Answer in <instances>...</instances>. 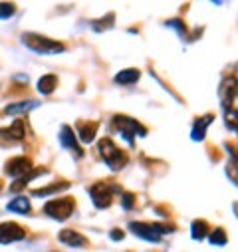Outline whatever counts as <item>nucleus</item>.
I'll use <instances>...</instances> for the list:
<instances>
[{"instance_id": "423d86ee", "label": "nucleus", "mask_w": 238, "mask_h": 252, "mask_svg": "<svg viewBox=\"0 0 238 252\" xmlns=\"http://www.w3.org/2000/svg\"><path fill=\"white\" fill-rule=\"evenodd\" d=\"M90 197H92V203H94V206L95 208H110V205H111V201H113V195H117V193H121V189L117 187V185H107V183H95V185H92L90 187Z\"/></svg>"}, {"instance_id": "cd10ccee", "label": "nucleus", "mask_w": 238, "mask_h": 252, "mask_svg": "<svg viewBox=\"0 0 238 252\" xmlns=\"http://www.w3.org/2000/svg\"><path fill=\"white\" fill-rule=\"evenodd\" d=\"M0 191H2V181H0Z\"/></svg>"}, {"instance_id": "2eb2a0df", "label": "nucleus", "mask_w": 238, "mask_h": 252, "mask_svg": "<svg viewBox=\"0 0 238 252\" xmlns=\"http://www.w3.org/2000/svg\"><path fill=\"white\" fill-rule=\"evenodd\" d=\"M40 103L36 99H26V101H18V103H10V106L4 110L6 115H22V113H28L30 110L38 108Z\"/></svg>"}, {"instance_id": "39448f33", "label": "nucleus", "mask_w": 238, "mask_h": 252, "mask_svg": "<svg viewBox=\"0 0 238 252\" xmlns=\"http://www.w3.org/2000/svg\"><path fill=\"white\" fill-rule=\"evenodd\" d=\"M111 123L115 125V129L119 131V135L129 143V145H135V137H145L147 135V129L143 125L133 119V117H127V115H113Z\"/></svg>"}, {"instance_id": "1a4fd4ad", "label": "nucleus", "mask_w": 238, "mask_h": 252, "mask_svg": "<svg viewBox=\"0 0 238 252\" xmlns=\"http://www.w3.org/2000/svg\"><path fill=\"white\" fill-rule=\"evenodd\" d=\"M60 143H62L63 149L72 151L76 159L83 157V149H81V145H79V141L76 137V131L70 127V125H63V127L60 129Z\"/></svg>"}, {"instance_id": "a878e982", "label": "nucleus", "mask_w": 238, "mask_h": 252, "mask_svg": "<svg viewBox=\"0 0 238 252\" xmlns=\"http://www.w3.org/2000/svg\"><path fill=\"white\" fill-rule=\"evenodd\" d=\"M165 26H177L175 30H177V32H179L181 36H183V34L187 32V28H185V24L181 22V20H179V18H175V20H169V22H165Z\"/></svg>"}, {"instance_id": "9b49d317", "label": "nucleus", "mask_w": 238, "mask_h": 252, "mask_svg": "<svg viewBox=\"0 0 238 252\" xmlns=\"http://www.w3.org/2000/svg\"><path fill=\"white\" fill-rule=\"evenodd\" d=\"M212 121H214V115H212V113H206V115H203V117H199L197 121H194L192 131H190L192 141H205V137H206V129L210 127V123H212Z\"/></svg>"}, {"instance_id": "a211bd4d", "label": "nucleus", "mask_w": 238, "mask_h": 252, "mask_svg": "<svg viewBox=\"0 0 238 252\" xmlns=\"http://www.w3.org/2000/svg\"><path fill=\"white\" fill-rule=\"evenodd\" d=\"M66 189H70V183L68 181H60V183H54V185H48L44 189H34L32 195L34 197H48V195H56L60 191H66Z\"/></svg>"}, {"instance_id": "f03ea898", "label": "nucleus", "mask_w": 238, "mask_h": 252, "mask_svg": "<svg viewBox=\"0 0 238 252\" xmlns=\"http://www.w3.org/2000/svg\"><path fill=\"white\" fill-rule=\"evenodd\" d=\"M97 149H99V155H101L103 163L110 167L111 171H121L123 167L127 165V161H129V155H127L123 149H119V147H117L110 137L99 139Z\"/></svg>"}, {"instance_id": "6e6552de", "label": "nucleus", "mask_w": 238, "mask_h": 252, "mask_svg": "<svg viewBox=\"0 0 238 252\" xmlns=\"http://www.w3.org/2000/svg\"><path fill=\"white\" fill-rule=\"evenodd\" d=\"M26 238V230L16 222H0V244H12Z\"/></svg>"}, {"instance_id": "dca6fc26", "label": "nucleus", "mask_w": 238, "mask_h": 252, "mask_svg": "<svg viewBox=\"0 0 238 252\" xmlns=\"http://www.w3.org/2000/svg\"><path fill=\"white\" fill-rule=\"evenodd\" d=\"M141 78V72L135 70V68H127V70H121L117 76H115V83L119 86H131V83H137Z\"/></svg>"}, {"instance_id": "6ab92c4d", "label": "nucleus", "mask_w": 238, "mask_h": 252, "mask_svg": "<svg viewBox=\"0 0 238 252\" xmlns=\"http://www.w3.org/2000/svg\"><path fill=\"white\" fill-rule=\"evenodd\" d=\"M58 86V78L54 74H46V76H42L38 79V92L42 95H50Z\"/></svg>"}, {"instance_id": "393cba45", "label": "nucleus", "mask_w": 238, "mask_h": 252, "mask_svg": "<svg viewBox=\"0 0 238 252\" xmlns=\"http://www.w3.org/2000/svg\"><path fill=\"white\" fill-rule=\"evenodd\" d=\"M121 203H123L125 211H131V208L135 206V195L133 193H121Z\"/></svg>"}, {"instance_id": "aec40b11", "label": "nucleus", "mask_w": 238, "mask_h": 252, "mask_svg": "<svg viewBox=\"0 0 238 252\" xmlns=\"http://www.w3.org/2000/svg\"><path fill=\"white\" fill-rule=\"evenodd\" d=\"M208 233H210V228H208V224H206L205 220H194V222L190 224V235H192L194 240H203V238H206Z\"/></svg>"}, {"instance_id": "4468645a", "label": "nucleus", "mask_w": 238, "mask_h": 252, "mask_svg": "<svg viewBox=\"0 0 238 252\" xmlns=\"http://www.w3.org/2000/svg\"><path fill=\"white\" fill-rule=\"evenodd\" d=\"M97 129H99V123H97V121H90L88 125L81 123V125H79V129H78V135H76V137H79L78 141H81V143H85V145H90V143L95 139Z\"/></svg>"}, {"instance_id": "ddd939ff", "label": "nucleus", "mask_w": 238, "mask_h": 252, "mask_svg": "<svg viewBox=\"0 0 238 252\" xmlns=\"http://www.w3.org/2000/svg\"><path fill=\"white\" fill-rule=\"evenodd\" d=\"M26 135V125L22 119H16L10 127H2L0 129V137L10 139V141H22Z\"/></svg>"}, {"instance_id": "bb28decb", "label": "nucleus", "mask_w": 238, "mask_h": 252, "mask_svg": "<svg viewBox=\"0 0 238 252\" xmlns=\"http://www.w3.org/2000/svg\"><path fill=\"white\" fill-rule=\"evenodd\" d=\"M110 236H111V240H123L125 238V233L121 228H113L111 233H110Z\"/></svg>"}, {"instance_id": "f3484780", "label": "nucleus", "mask_w": 238, "mask_h": 252, "mask_svg": "<svg viewBox=\"0 0 238 252\" xmlns=\"http://www.w3.org/2000/svg\"><path fill=\"white\" fill-rule=\"evenodd\" d=\"M6 211L10 213H16V215H28L32 211V205L26 197H16L12 203L6 205Z\"/></svg>"}, {"instance_id": "9d476101", "label": "nucleus", "mask_w": 238, "mask_h": 252, "mask_svg": "<svg viewBox=\"0 0 238 252\" xmlns=\"http://www.w3.org/2000/svg\"><path fill=\"white\" fill-rule=\"evenodd\" d=\"M32 171V161L28 157H14L6 163V173L14 179H22Z\"/></svg>"}, {"instance_id": "f8f14e48", "label": "nucleus", "mask_w": 238, "mask_h": 252, "mask_svg": "<svg viewBox=\"0 0 238 252\" xmlns=\"http://www.w3.org/2000/svg\"><path fill=\"white\" fill-rule=\"evenodd\" d=\"M58 238H60V242H63L66 246H72V248H81L88 244V238L79 235L78 230H70V228H63Z\"/></svg>"}, {"instance_id": "412c9836", "label": "nucleus", "mask_w": 238, "mask_h": 252, "mask_svg": "<svg viewBox=\"0 0 238 252\" xmlns=\"http://www.w3.org/2000/svg\"><path fill=\"white\" fill-rule=\"evenodd\" d=\"M208 240L214 246H226L228 236L224 233V228H214V230H210V233H208Z\"/></svg>"}, {"instance_id": "7ed1b4c3", "label": "nucleus", "mask_w": 238, "mask_h": 252, "mask_svg": "<svg viewBox=\"0 0 238 252\" xmlns=\"http://www.w3.org/2000/svg\"><path fill=\"white\" fill-rule=\"evenodd\" d=\"M129 230H131L135 236L157 244V242L163 240V236L167 233H173L175 226H167V224H161V222H129Z\"/></svg>"}, {"instance_id": "20e7f679", "label": "nucleus", "mask_w": 238, "mask_h": 252, "mask_svg": "<svg viewBox=\"0 0 238 252\" xmlns=\"http://www.w3.org/2000/svg\"><path fill=\"white\" fill-rule=\"evenodd\" d=\"M22 44L36 54H62L63 50H66V46H63L62 42H56L52 38L40 36V34H34V32L22 34Z\"/></svg>"}, {"instance_id": "b1692460", "label": "nucleus", "mask_w": 238, "mask_h": 252, "mask_svg": "<svg viewBox=\"0 0 238 252\" xmlns=\"http://www.w3.org/2000/svg\"><path fill=\"white\" fill-rule=\"evenodd\" d=\"M16 14V6L12 2H0V20H8Z\"/></svg>"}, {"instance_id": "5701e85b", "label": "nucleus", "mask_w": 238, "mask_h": 252, "mask_svg": "<svg viewBox=\"0 0 238 252\" xmlns=\"http://www.w3.org/2000/svg\"><path fill=\"white\" fill-rule=\"evenodd\" d=\"M226 149L230 151V161H228V177L232 179V183L236 185L238 183V179H236V153H234V149H230V145H226Z\"/></svg>"}, {"instance_id": "4be33fe9", "label": "nucleus", "mask_w": 238, "mask_h": 252, "mask_svg": "<svg viewBox=\"0 0 238 252\" xmlns=\"http://www.w3.org/2000/svg\"><path fill=\"white\" fill-rule=\"evenodd\" d=\"M113 22H115V16H113V12H110L105 18H99V20H95V22H92V26H94L95 32H101V30L113 28Z\"/></svg>"}, {"instance_id": "f257e3e1", "label": "nucleus", "mask_w": 238, "mask_h": 252, "mask_svg": "<svg viewBox=\"0 0 238 252\" xmlns=\"http://www.w3.org/2000/svg\"><path fill=\"white\" fill-rule=\"evenodd\" d=\"M236 78H226L221 86V103H222V110H224V115H226V127L236 133Z\"/></svg>"}, {"instance_id": "0eeeda50", "label": "nucleus", "mask_w": 238, "mask_h": 252, "mask_svg": "<svg viewBox=\"0 0 238 252\" xmlns=\"http://www.w3.org/2000/svg\"><path fill=\"white\" fill-rule=\"evenodd\" d=\"M76 211V199L74 197H62V199H54L50 203L44 205V213L54 219V220H68L72 217V213Z\"/></svg>"}]
</instances>
